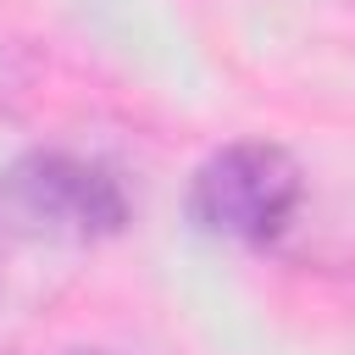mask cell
<instances>
[{
	"instance_id": "7a4b0ae2",
	"label": "cell",
	"mask_w": 355,
	"mask_h": 355,
	"mask_svg": "<svg viewBox=\"0 0 355 355\" xmlns=\"http://www.w3.org/2000/svg\"><path fill=\"white\" fill-rule=\"evenodd\" d=\"M6 194L17 205V216L44 233V239H67V244H94L128 227V194L111 178V166L72 155V150H33L11 166Z\"/></svg>"
},
{
	"instance_id": "6da1fadb",
	"label": "cell",
	"mask_w": 355,
	"mask_h": 355,
	"mask_svg": "<svg viewBox=\"0 0 355 355\" xmlns=\"http://www.w3.org/2000/svg\"><path fill=\"white\" fill-rule=\"evenodd\" d=\"M305 200L300 161L272 139H233L211 150L189 178V222L205 239L266 244L277 239Z\"/></svg>"
}]
</instances>
